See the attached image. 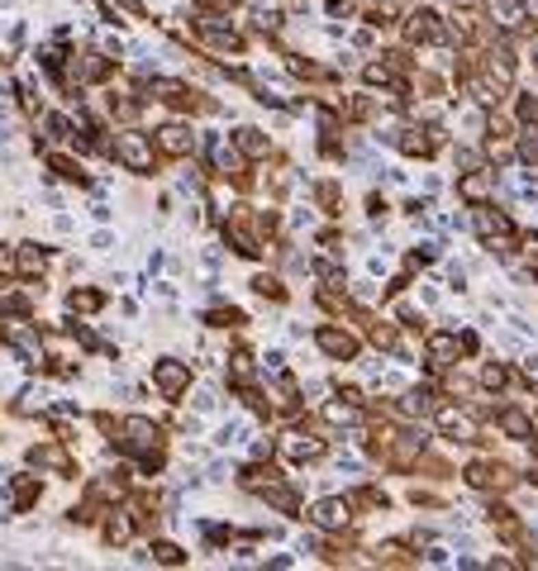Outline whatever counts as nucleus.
I'll list each match as a JSON object with an SVG mask.
<instances>
[{
  "mask_svg": "<svg viewBox=\"0 0 538 571\" xmlns=\"http://www.w3.org/2000/svg\"><path fill=\"white\" fill-rule=\"evenodd\" d=\"M315 519H320V524H343V505H333V500H329V505H320V514H315Z\"/></svg>",
  "mask_w": 538,
  "mask_h": 571,
  "instance_id": "nucleus-1",
  "label": "nucleus"
}]
</instances>
